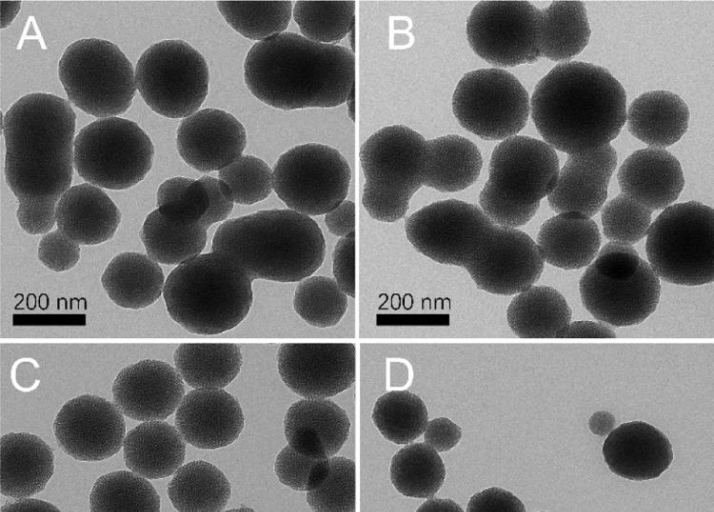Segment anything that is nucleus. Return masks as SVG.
Here are the masks:
<instances>
[{
  "instance_id": "obj_16",
  "label": "nucleus",
  "mask_w": 714,
  "mask_h": 512,
  "mask_svg": "<svg viewBox=\"0 0 714 512\" xmlns=\"http://www.w3.org/2000/svg\"><path fill=\"white\" fill-rule=\"evenodd\" d=\"M492 223L479 206L448 199L411 214L405 233L412 246L434 262L464 268Z\"/></svg>"
},
{
  "instance_id": "obj_58",
  "label": "nucleus",
  "mask_w": 714,
  "mask_h": 512,
  "mask_svg": "<svg viewBox=\"0 0 714 512\" xmlns=\"http://www.w3.org/2000/svg\"><path fill=\"white\" fill-rule=\"evenodd\" d=\"M615 424L614 415L607 411H597L589 419L591 432L598 436L610 434L614 430Z\"/></svg>"
},
{
  "instance_id": "obj_49",
  "label": "nucleus",
  "mask_w": 714,
  "mask_h": 512,
  "mask_svg": "<svg viewBox=\"0 0 714 512\" xmlns=\"http://www.w3.org/2000/svg\"><path fill=\"white\" fill-rule=\"evenodd\" d=\"M274 471L279 481L296 491L319 488L330 472V458L312 459L297 453L290 445L277 455Z\"/></svg>"
},
{
  "instance_id": "obj_21",
  "label": "nucleus",
  "mask_w": 714,
  "mask_h": 512,
  "mask_svg": "<svg viewBox=\"0 0 714 512\" xmlns=\"http://www.w3.org/2000/svg\"><path fill=\"white\" fill-rule=\"evenodd\" d=\"M247 143L243 124L232 114L204 108L184 118L177 128L180 157L193 169L208 173L231 164Z\"/></svg>"
},
{
  "instance_id": "obj_50",
  "label": "nucleus",
  "mask_w": 714,
  "mask_h": 512,
  "mask_svg": "<svg viewBox=\"0 0 714 512\" xmlns=\"http://www.w3.org/2000/svg\"><path fill=\"white\" fill-rule=\"evenodd\" d=\"M38 258L48 269L63 272L72 269L78 263L80 247L56 229L41 238L38 245Z\"/></svg>"
},
{
  "instance_id": "obj_44",
  "label": "nucleus",
  "mask_w": 714,
  "mask_h": 512,
  "mask_svg": "<svg viewBox=\"0 0 714 512\" xmlns=\"http://www.w3.org/2000/svg\"><path fill=\"white\" fill-rule=\"evenodd\" d=\"M347 295L335 279L311 276L298 282L293 298L295 312L309 325L332 327L344 316Z\"/></svg>"
},
{
  "instance_id": "obj_51",
  "label": "nucleus",
  "mask_w": 714,
  "mask_h": 512,
  "mask_svg": "<svg viewBox=\"0 0 714 512\" xmlns=\"http://www.w3.org/2000/svg\"><path fill=\"white\" fill-rule=\"evenodd\" d=\"M333 275L342 291L355 297V232L338 240L333 251Z\"/></svg>"
},
{
  "instance_id": "obj_62",
  "label": "nucleus",
  "mask_w": 714,
  "mask_h": 512,
  "mask_svg": "<svg viewBox=\"0 0 714 512\" xmlns=\"http://www.w3.org/2000/svg\"><path fill=\"white\" fill-rule=\"evenodd\" d=\"M348 37H349V42H350V46H351V51L354 53V50H355V26L349 32Z\"/></svg>"
},
{
  "instance_id": "obj_39",
  "label": "nucleus",
  "mask_w": 714,
  "mask_h": 512,
  "mask_svg": "<svg viewBox=\"0 0 714 512\" xmlns=\"http://www.w3.org/2000/svg\"><path fill=\"white\" fill-rule=\"evenodd\" d=\"M445 476L442 458L425 442L406 445L391 460V482L407 497L432 498L443 485Z\"/></svg>"
},
{
  "instance_id": "obj_6",
  "label": "nucleus",
  "mask_w": 714,
  "mask_h": 512,
  "mask_svg": "<svg viewBox=\"0 0 714 512\" xmlns=\"http://www.w3.org/2000/svg\"><path fill=\"white\" fill-rule=\"evenodd\" d=\"M559 159L544 141L516 135L495 146L489 178L479 194L485 215L499 226L527 224L556 187Z\"/></svg>"
},
{
  "instance_id": "obj_2",
  "label": "nucleus",
  "mask_w": 714,
  "mask_h": 512,
  "mask_svg": "<svg viewBox=\"0 0 714 512\" xmlns=\"http://www.w3.org/2000/svg\"><path fill=\"white\" fill-rule=\"evenodd\" d=\"M626 92L605 68L582 61L557 64L535 86L530 113L554 150L581 154L610 144L626 123Z\"/></svg>"
},
{
  "instance_id": "obj_54",
  "label": "nucleus",
  "mask_w": 714,
  "mask_h": 512,
  "mask_svg": "<svg viewBox=\"0 0 714 512\" xmlns=\"http://www.w3.org/2000/svg\"><path fill=\"white\" fill-rule=\"evenodd\" d=\"M462 437L461 428L446 417H438L428 422L424 431L425 443L437 452L454 448Z\"/></svg>"
},
{
  "instance_id": "obj_24",
  "label": "nucleus",
  "mask_w": 714,
  "mask_h": 512,
  "mask_svg": "<svg viewBox=\"0 0 714 512\" xmlns=\"http://www.w3.org/2000/svg\"><path fill=\"white\" fill-rule=\"evenodd\" d=\"M605 462L614 474L633 481L659 477L673 460L667 436L643 421L623 423L603 444Z\"/></svg>"
},
{
  "instance_id": "obj_19",
  "label": "nucleus",
  "mask_w": 714,
  "mask_h": 512,
  "mask_svg": "<svg viewBox=\"0 0 714 512\" xmlns=\"http://www.w3.org/2000/svg\"><path fill=\"white\" fill-rule=\"evenodd\" d=\"M125 432L122 412L96 395L70 399L54 420L59 447L78 461L98 462L112 457L121 449Z\"/></svg>"
},
{
  "instance_id": "obj_5",
  "label": "nucleus",
  "mask_w": 714,
  "mask_h": 512,
  "mask_svg": "<svg viewBox=\"0 0 714 512\" xmlns=\"http://www.w3.org/2000/svg\"><path fill=\"white\" fill-rule=\"evenodd\" d=\"M163 297L170 317L185 330L215 335L246 318L253 304L252 281L231 257L210 252L174 268Z\"/></svg>"
},
{
  "instance_id": "obj_38",
  "label": "nucleus",
  "mask_w": 714,
  "mask_h": 512,
  "mask_svg": "<svg viewBox=\"0 0 714 512\" xmlns=\"http://www.w3.org/2000/svg\"><path fill=\"white\" fill-rule=\"evenodd\" d=\"M140 238L153 261L178 266L201 254L207 242V230L199 223H172L155 209L147 215Z\"/></svg>"
},
{
  "instance_id": "obj_41",
  "label": "nucleus",
  "mask_w": 714,
  "mask_h": 512,
  "mask_svg": "<svg viewBox=\"0 0 714 512\" xmlns=\"http://www.w3.org/2000/svg\"><path fill=\"white\" fill-rule=\"evenodd\" d=\"M372 420L384 438L406 445L424 433L428 412L425 403L416 394L408 390H393L376 400Z\"/></svg>"
},
{
  "instance_id": "obj_43",
  "label": "nucleus",
  "mask_w": 714,
  "mask_h": 512,
  "mask_svg": "<svg viewBox=\"0 0 714 512\" xmlns=\"http://www.w3.org/2000/svg\"><path fill=\"white\" fill-rule=\"evenodd\" d=\"M293 18L302 36L323 44H334L355 26L354 1H296Z\"/></svg>"
},
{
  "instance_id": "obj_37",
  "label": "nucleus",
  "mask_w": 714,
  "mask_h": 512,
  "mask_svg": "<svg viewBox=\"0 0 714 512\" xmlns=\"http://www.w3.org/2000/svg\"><path fill=\"white\" fill-rule=\"evenodd\" d=\"M167 493L178 512H221L231 496V485L216 466L195 460L175 472Z\"/></svg>"
},
{
  "instance_id": "obj_25",
  "label": "nucleus",
  "mask_w": 714,
  "mask_h": 512,
  "mask_svg": "<svg viewBox=\"0 0 714 512\" xmlns=\"http://www.w3.org/2000/svg\"><path fill=\"white\" fill-rule=\"evenodd\" d=\"M350 431L346 412L328 399H302L294 402L284 417L288 445L312 459H327L337 454Z\"/></svg>"
},
{
  "instance_id": "obj_33",
  "label": "nucleus",
  "mask_w": 714,
  "mask_h": 512,
  "mask_svg": "<svg viewBox=\"0 0 714 512\" xmlns=\"http://www.w3.org/2000/svg\"><path fill=\"white\" fill-rule=\"evenodd\" d=\"M427 167L424 186L439 192H457L480 176L482 155L469 139L448 134L426 140Z\"/></svg>"
},
{
  "instance_id": "obj_61",
  "label": "nucleus",
  "mask_w": 714,
  "mask_h": 512,
  "mask_svg": "<svg viewBox=\"0 0 714 512\" xmlns=\"http://www.w3.org/2000/svg\"><path fill=\"white\" fill-rule=\"evenodd\" d=\"M347 111L349 118L355 120V85L352 87L348 97H347Z\"/></svg>"
},
{
  "instance_id": "obj_35",
  "label": "nucleus",
  "mask_w": 714,
  "mask_h": 512,
  "mask_svg": "<svg viewBox=\"0 0 714 512\" xmlns=\"http://www.w3.org/2000/svg\"><path fill=\"white\" fill-rule=\"evenodd\" d=\"M176 371L194 389H223L239 374L243 356L234 343H182L173 356Z\"/></svg>"
},
{
  "instance_id": "obj_22",
  "label": "nucleus",
  "mask_w": 714,
  "mask_h": 512,
  "mask_svg": "<svg viewBox=\"0 0 714 512\" xmlns=\"http://www.w3.org/2000/svg\"><path fill=\"white\" fill-rule=\"evenodd\" d=\"M245 424L237 399L224 389H193L182 399L175 426L185 442L199 449L232 444Z\"/></svg>"
},
{
  "instance_id": "obj_53",
  "label": "nucleus",
  "mask_w": 714,
  "mask_h": 512,
  "mask_svg": "<svg viewBox=\"0 0 714 512\" xmlns=\"http://www.w3.org/2000/svg\"><path fill=\"white\" fill-rule=\"evenodd\" d=\"M466 512H526L522 501L511 492L491 487L474 494Z\"/></svg>"
},
{
  "instance_id": "obj_28",
  "label": "nucleus",
  "mask_w": 714,
  "mask_h": 512,
  "mask_svg": "<svg viewBox=\"0 0 714 512\" xmlns=\"http://www.w3.org/2000/svg\"><path fill=\"white\" fill-rule=\"evenodd\" d=\"M54 473L50 446L34 434L8 433L0 439V491L23 499L41 492Z\"/></svg>"
},
{
  "instance_id": "obj_17",
  "label": "nucleus",
  "mask_w": 714,
  "mask_h": 512,
  "mask_svg": "<svg viewBox=\"0 0 714 512\" xmlns=\"http://www.w3.org/2000/svg\"><path fill=\"white\" fill-rule=\"evenodd\" d=\"M464 268L479 289L509 296L540 278L544 260L528 234L493 222Z\"/></svg>"
},
{
  "instance_id": "obj_10",
  "label": "nucleus",
  "mask_w": 714,
  "mask_h": 512,
  "mask_svg": "<svg viewBox=\"0 0 714 512\" xmlns=\"http://www.w3.org/2000/svg\"><path fill=\"white\" fill-rule=\"evenodd\" d=\"M58 76L69 101L98 118L126 112L137 90L129 59L116 44L99 38L67 46L58 62Z\"/></svg>"
},
{
  "instance_id": "obj_55",
  "label": "nucleus",
  "mask_w": 714,
  "mask_h": 512,
  "mask_svg": "<svg viewBox=\"0 0 714 512\" xmlns=\"http://www.w3.org/2000/svg\"><path fill=\"white\" fill-rule=\"evenodd\" d=\"M324 222L331 234L345 237L355 232V204L344 200L335 209L325 214Z\"/></svg>"
},
{
  "instance_id": "obj_8",
  "label": "nucleus",
  "mask_w": 714,
  "mask_h": 512,
  "mask_svg": "<svg viewBox=\"0 0 714 512\" xmlns=\"http://www.w3.org/2000/svg\"><path fill=\"white\" fill-rule=\"evenodd\" d=\"M582 304L597 320L615 327L640 324L657 308L661 286L631 245L615 242L598 252L579 281Z\"/></svg>"
},
{
  "instance_id": "obj_59",
  "label": "nucleus",
  "mask_w": 714,
  "mask_h": 512,
  "mask_svg": "<svg viewBox=\"0 0 714 512\" xmlns=\"http://www.w3.org/2000/svg\"><path fill=\"white\" fill-rule=\"evenodd\" d=\"M416 512H464L461 506L451 499L430 498L422 503Z\"/></svg>"
},
{
  "instance_id": "obj_9",
  "label": "nucleus",
  "mask_w": 714,
  "mask_h": 512,
  "mask_svg": "<svg viewBox=\"0 0 714 512\" xmlns=\"http://www.w3.org/2000/svg\"><path fill=\"white\" fill-rule=\"evenodd\" d=\"M646 252L649 265L662 280L686 286L714 278V212L697 201L665 208L651 223Z\"/></svg>"
},
{
  "instance_id": "obj_63",
  "label": "nucleus",
  "mask_w": 714,
  "mask_h": 512,
  "mask_svg": "<svg viewBox=\"0 0 714 512\" xmlns=\"http://www.w3.org/2000/svg\"><path fill=\"white\" fill-rule=\"evenodd\" d=\"M224 512H256V511H254L253 509L248 508V507H245V506L242 505V506L239 507V508H233V509H230V510H227V511H224Z\"/></svg>"
},
{
  "instance_id": "obj_11",
  "label": "nucleus",
  "mask_w": 714,
  "mask_h": 512,
  "mask_svg": "<svg viewBox=\"0 0 714 512\" xmlns=\"http://www.w3.org/2000/svg\"><path fill=\"white\" fill-rule=\"evenodd\" d=\"M155 149L146 132L120 117L99 118L74 139V167L86 182L124 190L141 182L153 165Z\"/></svg>"
},
{
  "instance_id": "obj_48",
  "label": "nucleus",
  "mask_w": 714,
  "mask_h": 512,
  "mask_svg": "<svg viewBox=\"0 0 714 512\" xmlns=\"http://www.w3.org/2000/svg\"><path fill=\"white\" fill-rule=\"evenodd\" d=\"M306 500L314 512H355V463L333 456L330 472L316 490L307 492Z\"/></svg>"
},
{
  "instance_id": "obj_34",
  "label": "nucleus",
  "mask_w": 714,
  "mask_h": 512,
  "mask_svg": "<svg viewBox=\"0 0 714 512\" xmlns=\"http://www.w3.org/2000/svg\"><path fill=\"white\" fill-rule=\"evenodd\" d=\"M507 322L520 338H557L571 321L565 297L555 288L532 285L510 302Z\"/></svg>"
},
{
  "instance_id": "obj_31",
  "label": "nucleus",
  "mask_w": 714,
  "mask_h": 512,
  "mask_svg": "<svg viewBox=\"0 0 714 512\" xmlns=\"http://www.w3.org/2000/svg\"><path fill=\"white\" fill-rule=\"evenodd\" d=\"M690 112L685 101L666 90L642 93L627 112L626 122L632 136L649 147L664 149L678 142L686 133Z\"/></svg>"
},
{
  "instance_id": "obj_47",
  "label": "nucleus",
  "mask_w": 714,
  "mask_h": 512,
  "mask_svg": "<svg viewBox=\"0 0 714 512\" xmlns=\"http://www.w3.org/2000/svg\"><path fill=\"white\" fill-rule=\"evenodd\" d=\"M651 221V210L622 193L601 209L603 232L615 243L632 245L639 242L647 235Z\"/></svg>"
},
{
  "instance_id": "obj_3",
  "label": "nucleus",
  "mask_w": 714,
  "mask_h": 512,
  "mask_svg": "<svg viewBox=\"0 0 714 512\" xmlns=\"http://www.w3.org/2000/svg\"><path fill=\"white\" fill-rule=\"evenodd\" d=\"M244 80L253 96L277 109L333 108L355 85V57L344 46L283 32L250 48Z\"/></svg>"
},
{
  "instance_id": "obj_52",
  "label": "nucleus",
  "mask_w": 714,
  "mask_h": 512,
  "mask_svg": "<svg viewBox=\"0 0 714 512\" xmlns=\"http://www.w3.org/2000/svg\"><path fill=\"white\" fill-rule=\"evenodd\" d=\"M199 180L207 190L210 204L198 223L207 230L212 224L224 221L231 214L234 198L230 187L219 178L202 176Z\"/></svg>"
},
{
  "instance_id": "obj_7",
  "label": "nucleus",
  "mask_w": 714,
  "mask_h": 512,
  "mask_svg": "<svg viewBox=\"0 0 714 512\" xmlns=\"http://www.w3.org/2000/svg\"><path fill=\"white\" fill-rule=\"evenodd\" d=\"M359 156L365 177L364 208L377 221H399L425 183L426 139L404 125L386 126L369 136Z\"/></svg>"
},
{
  "instance_id": "obj_26",
  "label": "nucleus",
  "mask_w": 714,
  "mask_h": 512,
  "mask_svg": "<svg viewBox=\"0 0 714 512\" xmlns=\"http://www.w3.org/2000/svg\"><path fill=\"white\" fill-rule=\"evenodd\" d=\"M619 188L652 212L665 209L677 200L685 179L678 159L661 148H643L633 152L617 173Z\"/></svg>"
},
{
  "instance_id": "obj_30",
  "label": "nucleus",
  "mask_w": 714,
  "mask_h": 512,
  "mask_svg": "<svg viewBox=\"0 0 714 512\" xmlns=\"http://www.w3.org/2000/svg\"><path fill=\"white\" fill-rule=\"evenodd\" d=\"M123 446L127 468L146 479L168 477L185 460L184 439L176 427L164 421L137 425L127 433Z\"/></svg>"
},
{
  "instance_id": "obj_29",
  "label": "nucleus",
  "mask_w": 714,
  "mask_h": 512,
  "mask_svg": "<svg viewBox=\"0 0 714 512\" xmlns=\"http://www.w3.org/2000/svg\"><path fill=\"white\" fill-rule=\"evenodd\" d=\"M536 244L547 263L565 270H576L594 261L599 252L601 235L590 217L579 212H564L541 225Z\"/></svg>"
},
{
  "instance_id": "obj_32",
  "label": "nucleus",
  "mask_w": 714,
  "mask_h": 512,
  "mask_svg": "<svg viewBox=\"0 0 714 512\" xmlns=\"http://www.w3.org/2000/svg\"><path fill=\"white\" fill-rule=\"evenodd\" d=\"M101 283L115 304L136 310L153 304L161 296L165 278L159 264L148 255L123 252L106 266Z\"/></svg>"
},
{
  "instance_id": "obj_20",
  "label": "nucleus",
  "mask_w": 714,
  "mask_h": 512,
  "mask_svg": "<svg viewBox=\"0 0 714 512\" xmlns=\"http://www.w3.org/2000/svg\"><path fill=\"white\" fill-rule=\"evenodd\" d=\"M114 404L137 421H162L185 396L183 379L167 362L145 359L123 368L112 385Z\"/></svg>"
},
{
  "instance_id": "obj_18",
  "label": "nucleus",
  "mask_w": 714,
  "mask_h": 512,
  "mask_svg": "<svg viewBox=\"0 0 714 512\" xmlns=\"http://www.w3.org/2000/svg\"><path fill=\"white\" fill-rule=\"evenodd\" d=\"M277 368L283 383L304 399H326L355 382L352 343H282Z\"/></svg>"
},
{
  "instance_id": "obj_45",
  "label": "nucleus",
  "mask_w": 714,
  "mask_h": 512,
  "mask_svg": "<svg viewBox=\"0 0 714 512\" xmlns=\"http://www.w3.org/2000/svg\"><path fill=\"white\" fill-rule=\"evenodd\" d=\"M209 204V195L199 179L182 176L169 178L157 190L159 213L175 224L198 223L207 212Z\"/></svg>"
},
{
  "instance_id": "obj_27",
  "label": "nucleus",
  "mask_w": 714,
  "mask_h": 512,
  "mask_svg": "<svg viewBox=\"0 0 714 512\" xmlns=\"http://www.w3.org/2000/svg\"><path fill=\"white\" fill-rule=\"evenodd\" d=\"M55 217L57 229L79 245L108 241L121 222L111 198L89 183L70 187L57 202Z\"/></svg>"
},
{
  "instance_id": "obj_57",
  "label": "nucleus",
  "mask_w": 714,
  "mask_h": 512,
  "mask_svg": "<svg viewBox=\"0 0 714 512\" xmlns=\"http://www.w3.org/2000/svg\"><path fill=\"white\" fill-rule=\"evenodd\" d=\"M0 512H61L53 504L34 498L18 499L1 507Z\"/></svg>"
},
{
  "instance_id": "obj_42",
  "label": "nucleus",
  "mask_w": 714,
  "mask_h": 512,
  "mask_svg": "<svg viewBox=\"0 0 714 512\" xmlns=\"http://www.w3.org/2000/svg\"><path fill=\"white\" fill-rule=\"evenodd\" d=\"M216 5L235 31L260 41L283 33L293 11L291 1H217Z\"/></svg>"
},
{
  "instance_id": "obj_56",
  "label": "nucleus",
  "mask_w": 714,
  "mask_h": 512,
  "mask_svg": "<svg viewBox=\"0 0 714 512\" xmlns=\"http://www.w3.org/2000/svg\"><path fill=\"white\" fill-rule=\"evenodd\" d=\"M612 329L600 322L574 321L570 323L557 338H615Z\"/></svg>"
},
{
  "instance_id": "obj_1",
  "label": "nucleus",
  "mask_w": 714,
  "mask_h": 512,
  "mask_svg": "<svg viewBox=\"0 0 714 512\" xmlns=\"http://www.w3.org/2000/svg\"><path fill=\"white\" fill-rule=\"evenodd\" d=\"M2 122L5 180L18 200L19 225L45 235L72 182L76 114L68 100L35 92L13 103Z\"/></svg>"
},
{
  "instance_id": "obj_60",
  "label": "nucleus",
  "mask_w": 714,
  "mask_h": 512,
  "mask_svg": "<svg viewBox=\"0 0 714 512\" xmlns=\"http://www.w3.org/2000/svg\"><path fill=\"white\" fill-rule=\"evenodd\" d=\"M1 28L7 27L13 21L20 9V2L1 1Z\"/></svg>"
},
{
  "instance_id": "obj_13",
  "label": "nucleus",
  "mask_w": 714,
  "mask_h": 512,
  "mask_svg": "<svg viewBox=\"0 0 714 512\" xmlns=\"http://www.w3.org/2000/svg\"><path fill=\"white\" fill-rule=\"evenodd\" d=\"M452 110L467 131L483 140L503 141L526 126L530 99L513 74L484 68L462 76L453 92Z\"/></svg>"
},
{
  "instance_id": "obj_46",
  "label": "nucleus",
  "mask_w": 714,
  "mask_h": 512,
  "mask_svg": "<svg viewBox=\"0 0 714 512\" xmlns=\"http://www.w3.org/2000/svg\"><path fill=\"white\" fill-rule=\"evenodd\" d=\"M218 178L231 189L234 203L252 205L266 199L273 189V171L266 162L242 155L218 171Z\"/></svg>"
},
{
  "instance_id": "obj_15",
  "label": "nucleus",
  "mask_w": 714,
  "mask_h": 512,
  "mask_svg": "<svg viewBox=\"0 0 714 512\" xmlns=\"http://www.w3.org/2000/svg\"><path fill=\"white\" fill-rule=\"evenodd\" d=\"M539 13L528 1H480L467 18L468 43L477 56L496 67L532 64L541 58Z\"/></svg>"
},
{
  "instance_id": "obj_14",
  "label": "nucleus",
  "mask_w": 714,
  "mask_h": 512,
  "mask_svg": "<svg viewBox=\"0 0 714 512\" xmlns=\"http://www.w3.org/2000/svg\"><path fill=\"white\" fill-rule=\"evenodd\" d=\"M350 166L333 147L320 143L297 145L277 160L273 189L290 210L306 216L330 212L346 198Z\"/></svg>"
},
{
  "instance_id": "obj_40",
  "label": "nucleus",
  "mask_w": 714,
  "mask_h": 512,
  "mask_svg": "<svg viewBox=\"0 0 714 512\" xmlns=\"http://www.w3.org/2000/svg\"><path fill=\"white\" fill-rule=\"evenodd\" d=\"M89 506L90 512H160V496L146 478L120 470L95 481Z\"/></svg>"
},
{
  "instance_id": "obj_12",
  "label": "nucleus",
  "mask_w": 714,
  "mask_h": 512,
  "mask_svg": "<svg viewBox=\"0 0 714 512\" xmlns=\"http://www.w3.org/2000/svg\"><path fill=\"white\" fill-rule=\"evenodd\" d=\"M137 89L147 106L157 114L186 118L197 112L209 91V68L205 58L181 39L150 45L135 68Z\"/></svg>"
},
{
  "instance_id": "obj_4",
  "label": "nucleus",
  "mask_w": 714,
  "mask_h": 512,
  "mask_svg": "<svg viewBox=\"0 0 714 512\" xmlns=\"http://www.w3.org/2000/svg\"><path fill=\"white\" fill-rule=\"evenodd\" d=\"M211 249L235 260L251 281L300 282L322 265L326 243L309 216L272 209L224 221Z\"/></svg>"
},
{
  "instance_id": "obj_36",
  "label": "nucleus",
  "mask_w": 714,
  "mask_h": 512,
  "mask_svg": "<svg viewBox=\"0 0 714 512\" xmlns=\"http://www.w3.org/2000/svg\"><path fill=\"white\" fill-rule=\"evenodd\" d=\"M590 35L583 2L553 1L540 10L538 46L541 57L555 62H568L584 50Z\"/></svg>"
},
{
  "instance_id": "obj_23",
  "label": "nucleus",
  "mask_w": 714,
  "mask_h": 512,
  "mask_svg": "<svg viewBox=\"0 0 714 512\" xmlns=\"http://www.w3.org/2000/svg\"><path fill=\"white\" fill-rule=\"evenodd\" d=\"M616 166L617 153L610 144L568 155L559 171L556 187L548 196L549 206L557 213L579 212L591 218L605 204Z\"/></svg>"
}]
</instances>
